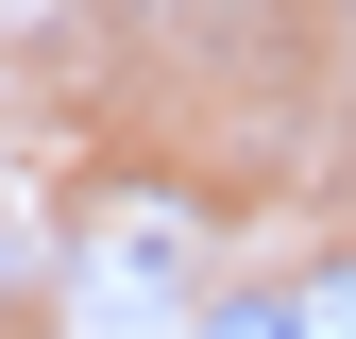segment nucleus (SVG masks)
Returning <instances> with one entry per match:
<instances>
[{
  "label": "nucleus",
  "mask_w": 356,
  "mask_h": 339,
  "mask_svg": "<svg viewBox=\"0 0 356 339\" xmlns=\"http://www.w3.org/2000/svg\"><path fill=\"white\" fill-rule=\"evenodd\" d=\"M289 339H356V254H339V272H305V288H289Z\"/></svg>",
  "instance_id": "obj_1"
},
{
  "label": "nucleus",
  "mask_w": 356,
  "mask_h": 339,
  "mask_svg": "<svg viewBox=\"0 0 356 339\" xmlns=\"http://www.w3.org/2000/svg\"><path fill=\"white\" fill-rule=\"evenodd\" d=\"M204 339H289V306H204Z\"/></svg>",
  "instance_id": "obj_2"
}]
</instances>
